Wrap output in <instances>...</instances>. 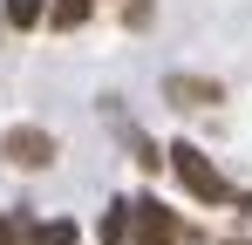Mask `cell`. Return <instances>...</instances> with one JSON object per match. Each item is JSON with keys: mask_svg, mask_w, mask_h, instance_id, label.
Instances as JSON below:
<instances>
[{"mask_svg": "<svg viewBox=\"0 0 252 245\" xmlns=\"http://www.w3.org/2000/svg\"><path fill=\"white\" fill-rule=\"evenodd\" d=\"M170 170L184 177V191H191L198 204H225V198H232V184L211 170V157L198 150V143H177V150H170Z\"/></svg>", "mask_w": 252, "mask_h": 245, "instance_id": "obj_1", "label": "cell"}, {"mask_svg": "<svg viewBox=\"0 0 252 245\" xmlns=\"http://www.w3.org/2000/svg\"><path fill=\"white\" fill-rule=\"evenodd\" d=\"M164 95L177 102V109H211L225 89H218V82H198V75H170V82H164Z\"/></svg>", "mask_w": 252, "mask_h": 245, "instance_id": "obj_4", "label": "cell"}, {"mask_svg": "<svg viewBox=\"0 0 252 245\" xmlns=\"http://www.w3.org/2000/svg\"><path fill=\"white\" fill-rule=\"evenodd\" d=\"M0 157L21 163V170H48V163H55V136H48V129H7Z\"/></svg>", "mask_w": 252, "mask_h": 245, "instance_id": "obj_3", "label": "cell"}, {"mask_svg": "<svg viewBox=\"0 0 252 245\" xmlns=\"http://www.w3.org/2000/svg\"><path fill=\"white\" fill-rule=\"evenodd\" d=\"M41 14H48V0H7V21H14V28H34Z\"/></svg>", "mask_w": 252, "mask_h": 245, "instance_id": "obj_7", "label": "cell"}, {"mask_svg": "<svg viewBox=\"0 0 252 245\" xmlns=\"http://www.w3.org/2000/svg\"><path fill=\"white\" fill-rule=\"evenodd\" d=\"M89 7H95V0H55V7H48V21L68 34V28H82V21H89Z\"/></svg>", "mask_w": 252, "mask_h": 245, "instance_id": "obj_5", "label": "cell"}, {"mask_svg": "<svg viewBox=\"0 0 252 245\" xmlns=\"http://www.w3.org/2000/svg\"><path fill=\"white\" fill-rule=\"evenodd\" d=\"M0 245H21V232H14V225H7V218H0Z\"/></svg>", "mask_w": 252, "mask_h": 245, "instance_id": "obj_9", "label": "cell"}, {"mask_svg": "<svg viewBox=\"0 0 252 245\" xmlns=\"http://www.w3.org/2000/svg\"><path fill=\"white\" fill-rule=\"evenodd\" d=\"M123 232L136 245H177V211H164L157 198H136L123 204Z\"/></svg>", "mask_w": 252, "mask_h": 245, "instance_id": "obj_2", "label": "cell"}, {"mask_svg": "<svg viewBox=\"0 0 252 245\" xmlns=\"http://www.w3.org/2000/svg\"><path fill=\"white\" fill-rule=\"evenodd\" d=\"M102 245H123V204H116V211L102 218Z\"/></svg>", "mask_w": 252, "mask_h": 245, "instance_id": "obj_8", "label": "cell"}, {"mask_svg": "<svg viewBox=\"0 0 252 245\" xmlns=\"http://www.w3.org/2000/svg\"><path fill=\"white\" fill-rule=\"evenodd\" d=\"M34 239H41V245H75L82 232H75V218H48V225L34 232Z\"/></svg>", "mask_w": 252, "mask_h": 245, "instance_id": "obj_6", "label": "cell"}]
</instances>
